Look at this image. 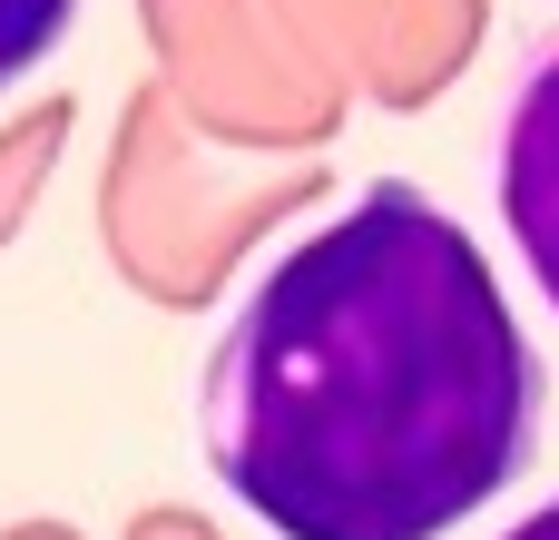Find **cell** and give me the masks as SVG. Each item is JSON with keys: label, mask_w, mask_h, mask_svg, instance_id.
I'll return each mask as SVG.
<instances>
[{"label": "cell", "mask_w": 559, "mask_h": 540, "mask_svg": "<svg viewBox=\"0 0 559 540\" xmlns=\"http://www.w3.org/2000/svg\"><path fill=\"white\" fill-rule=\"evenodd\" d=\"M491 207H501V246L521 266V285L540 295L559 325V30H540L501 89V128H491Z\"/></svg>", "instance_id": "obj_2"}, {"label": "cell", "mask_w": 559, "mask_h": 540, "mask_svg": "<svg viewBox=\"0 0 559 540\" xmlns=\"http://www.w3.org/2000/svg\"><path fill=\"white\" fill-rule=\"evenodd\" d=\"M550 364L413 177L295 226L197 364V453L275 540H452L540 453Z\"/></svg>", "instance_id": "obj_1"}, {"label": "cell", "mask_w": 559, "mask_h": 540, "mask_svg": "<svg viewBox=\"0 0 559 540\" xmlns=\"http://www.w3.org/2000/svg\"><path fill=\"white\" fill-rule=\"evenodd\" d=\"M69 20H79V0H0V98L29 89V79L59 59Z\"/></svg>", "instance_id": "obj_3"}, {"label": "cell", "mask_w": 559, "mask_h": 540, "mask_svg": "<svg viewBox=\"0 0 559 540\" xmlns=\"http://www.w3.org/2000/svg\"><path fill=\"white\" fill-rule=\"evenodd\" d=\"M501 540H559V492H550V502H540V512H521V521H511V531H501Z\"/></svg>", "instance_id": "obj_4"}]
</instances>
